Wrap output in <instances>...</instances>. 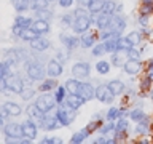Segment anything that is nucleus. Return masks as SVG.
<instances>
[{
    "mask_svg": "<svg viewBox=\"0 0 153 144\" xmlns=\"http://www.w3.org/2000/svg\"><path fill=\"white\" fill-rule=\"evenodd\" d=\"M24 82L21 79H18V77H14L13 74L8 75V77H3L2 79V90L5 93H16V94H21L24 91Z\"/></svg>",
    "mask_w": 153,
    "mask_h": 144,
    "instance_id": "nucleus-1",
    "label": "nucleus"
},
{
    "mask_svg": "<svg viewBox=\"0 0 153 144\" xmlns=\"http://www.w3.org/2000/svg\"><path fill=\"white\" fill-rule=\"evenodd\" d=\"M35 104L38 106V109L43 110V112H50L51 109H54L56 107V104H57V101L54 96H51V94H42V96H38V98L35 99Z\"/></svg>",
    "mask_w": 153,
    "mask_h": 144,
    "instance_id": "nucleus-2",
    "label": "nucleus"
},
{
    "mask_svg": "<svg viewBox=\"0 0 153 144\" xmlns=\"http://www.w3.org/2000/svg\"><path fill=\"white\" fill-rule=\"evenodd\" d=\"M89 27H91V18L86 16V14H78V16L74 19V24H72V29H74V32H76V34H83V32L88 31Z\"/></svg>",
    "mask_w": 153,
    "mask_h": 144,
    "instance_id": "nucleus-3",
    "label": "nucleus"
},
{
    "mask_svg": "<svg viewBox=\"0 0 153 144\" xmlns=\"http://www.w3.org/2000/svg\"><path fill=\"white\" fill-rule=\"evenodd\" d=\"M56 117H57V120L61 122V125H64V127H69V125L75 120V117H76V109H72V107H70V110L57 109Z\"/></svg>",
    "mask_w": 153,
    "mask_h": 144,
    "instance_id": "nucleus-4",
    "label": "nucleus"
},
{
    "mask_svg": "<svg viewBox=\"0 0 153 144\" xmlns=\"http://www.w3.org/2000/svg\"><path fill=\"white\" fill-rule=\"evenodd\" d=\"M27 77L33 82L43 80V77H45V69H43L42 64H38V62H30V64L27 66Z\"/></svg>",
    "mask_w": 153,
    "mask_h": 144,
    "instance_id": "nucleus-5",
    "label": "nucleus"
},
{
    "mask_svg": "<svg viewBox=\"0 0 153 144\" xmlns=\"http://www.w3.org/2000/svg\"><path fill=\"white\" fill-rule=\"evenodd\" d=\"M72 74H74V77H76V79H86V77H89L91 74V66L88 64V62H76V64H74V67H72Z\"/></svg>",
    "mask_w": 153,
    "mask_h": 144,
    "instance_id": "nucleus-6",
    "label": "nucleus"
},
{
    "mask_svg": "<svg viewBox=\"0 0 153 144\" xmlns=\"http://www.w3.org/2000/svg\"><path fill=\"white\" fill-rule=\"evenodd\" d=\"M96 98H97L99 101H104V103H113V98H115V94L110 91V88L107 85H100L96 88Z\"/></svg>",
    "mask_w": 153,
    "mask_h": 144,
    "instance_id": "nucleus-7",
    "label": "nucleus"
},
{
    "mask_svg": "<svg viewBox=\"0 0 153 144\" xmlns=\"http://www.w3.org/2000/svg\"><path fill=\"white\" fill-rule=\"evenodd\" d=\"M37 133H38L37 125H35V122H33L32 118H29V120H26V122L22 123V136L24 138H29L32 141V139L37 138Z\"/></svg>",
    "mask_w": 153,
    "mask_h": 144,
    "instance_id": "nucleus-8",
    "label": "nucleus"
},
{
    "mask_svg": "<svg viewBox=\"0 0 153 144\" xmlns=\"http://www.w3.org/2000/svg\"><path fill=\"white\" fill-rule=\"evenodd\" d=\"M3 133L8 138H19L22 136V125L19 123H5L3 125Z\"/></svg>",
    "mask_w": 153,
    "mask_h": 144,
    "instance_id": "nucleus-9",
    "label": "nucleus"
},
{
    "mask_svg": "<svg viewBox=\"0 0 153 144\" xmlns=\"http://www.w3.org/2000/svg\"><path fill=\"white\" fill-rule=\"evenodd\" d=\"M140 69H142V62H139L137 59H128L123 64V70L126 72L128 75H136L140 72Z\"/></svg>",
    "mask_w": 153,
    "mask_h": 144,
    "instance_id": "nucleus-10",
    "label": "nucleus"
},
{
    "mask_svg": "<svg viewBox=\"0 0 153 144\" xmlns=\"http://www.w3.org/2000/svg\"><path fill=\"white\" fill-rule=\"evenodd\" d=\"M62 64L57 59H51L50 62H48V67H46V74L50 75V77H59L61 74H62Z\"/></svg>",
    "mask_w": 153,
    "mask_h": 144,
    "instance_id": "nucleus-11",
    "label": "nucleus"
},
{
    "mask_svg": "<svg viewBox=\"0 0 153 144\" xmlns=\"http://www.w3.org/2000/svg\"><path fill=\"white\" fill-rule=\"evenodd\" d=\"M30 43V48L33 51H45V50H48L50 48V40H46V38H43V37H40L38 35L37 38H33L32 42H29Z\"/></svg>",
    "mask_w": 153,
    "mask_h": 144,
    "instance_id": "nucleus-12",
    "label": "nucleus"
},
{
    "mask_svg": "<svg viewBox=\"0 0 153 144\" xmlns=\"http://www.w3.org/2000/svg\"><path fill=\"white\" fill-rule=\"evenodd\" d=\"M124 27H126V22H124V19H123L121 16H112V21H110L108 29H110V31H112L113 34L123 32Z\"/></svg>",
    "mask_w": 153,
    "mask_h": 144,
    "instance_id": "nucleus-13",
    "label": "nucleus"
},
{
    "mask_svg": "<svg viewBox=\"0 0 153 144\" xmlns=\"http://www.w3.org/2000/svg\"><path fill=\"white\" fill-rule=\"evenodd\" d=\"M33 31H37L38 34H48L50 32V22L46 21V19H40V18H37V19H33V22H32V26H30Z\"/></svg>",
    "mask_w": 153,
    "mask_h": 144,
    "instance_id": "nucleus-14",
    "label": "nucleus"
},
{
    "mask_svg": "<svg viewBox=\"0 0 153 144\" xmlns=\"http://www.w3.org/2000/svg\"><path fill=\"white\" fill-rule=\"evenodd\" d=\"M27 115H29V118L35 120V122H42V118L45 117V112L38 109V106L33 103V104H30L27 107Z\"/></svg>",
    "mask_w": 153,
    "mask_h": 144,
    "instance_id": "nucleus-15",
    "label": "nucleus"
},
{
    "mask_svg": "<svg viewBox=\"0 0 153 144\" xmlns=\"http://www.w3.org/2000/svg\"><path fill=\"white\" fill-rule=\"evenodd\" d=\"M40 125H42V127L45 128V130H48V131H50V130H56V128L62 127L56 115H54V117H43L42 122H40Z\"/></svg>",
    "mask_w": 153,
    "mask_h": 144,
    "instance_id": "nucleus-16",
    "label": "nucleus"
},
{
    "mask_svg": "<svg viewBox=\"0 0 153 144\" xmlns=\"http://www.w3.org/2000/svg\"><path fill=\"white\" fill-rule=\"evenodd\" d=\"M81 83L83 82H80V79H69L65 82V88L69 91V94H80V88H81Z\"/></svg>",
    "mask_w": 153,
    "mask_h": 144,
    "instance_id": "nucleus-17",
    "label": "nucleus"
},
{
    "mask_svg": "<svg viewBox=\"0 0 153 144\" xmlns=\"http://www.w3.org/2000/svg\"><path fill=\"white\" fill-rule=\"evenodd\" d=\"M85 98L83 96H80V94H70L69 98H65V103H67V106L69 107H72V109H80L81 106L85 104Z\"/></svg>",
    "mask_w": 153,
    "mask_h": 144,
    "instance_id": "nucleus-18",
    "label": "nucleus"
},
{
    "mask_svg": "<svg viewBox=\"0 0 153 144\" xmlns=\"http://www.w3.org/2000/svg\"><path fill=\"white\" fill-rule=\"evenodd\" d=\"M2 107L8 112V115H11V117H18V115H21L22 114V109H21V106L16 104V103H11V101H7Z\"/></svg>",
    "mask_w": 153,
    "mask_h": 144,
    "instance_id": "nucleus-19",
    "label": "nucleus"
},
{
    "mask_svg": "<svg viewBox=\"0 0 153 144\" xmlns=\"http://www.w3.org/2000/svg\"><path fill=\"white\" fill-rule=\"evenodd\" d=\"M61 42L64 43L65 48H67L69 51H70V50H75V48L80 45V40H78L76 37H74V35H65V34H62V35H61Z\"/></svg>",
    "mask_w": 153,
    "mask_h": 144,
    "instance_id": "nucleus-20",
    "label": "nucleus"
},
{
    "mask_svg": "<svg viewBox=\"0 0 153 144\" xmlns=\"http://www.w3.org/2000/svg\"><path fill=\"white\" fill-rule=\"evenodd\" d=\"M107 86L110 88V91H112V93H113L115 96L123 94V93H124V88H126L121 80H110L108 83H107Z\"/></svg>",
    "mask_w": 153,
    "mask_h": 144,
    "instance_id": "nucleus-21",
    "label": "nucleus"
},
{
    "mask_svg": "<svg viewBox=\"0 0 153 144\" xmlns=\"http://www.w3.org/2000/svg\"><path fill=\"white\" fill-rule=\"evenodd\" d=\"M118 34H115V35H112L110 38H107V40H104V45L105 48H107L108 53H115V51H120L118 48Z\"/></svg>",
    "mask_w": 153,
    "mask_h": 144,
    "instance_id": "nucleus-22",
    "label": "nucleus"
},
{
    "mask_svg": "<svg viewBox=\"0 0 153 144\" xmlns=\"http://www.w3.org/2000/svg\"><path fill=\"white\" fill-rule=\"evenodd\" d=\"M105 2H107V0H91V2H89V5H88V11H89L91 14L102 13Z\"/></svg>",
    "mask_w": 153,
    "mask_h": 144,
    "instance_id": "nucleus-23",
    "label": "nucleus"
},
{
    "mask_svg": "<svg viewBox=\"0 0 153 144\" xmlns=\"http://www.w3.org/2000/svg\"><path fill=\"white\" fill-rule=\"evenodd\" d=\"M80 96H83L86 101L93 99L96 96V90L91 86V83H81V88H80Z\"/></svg>",
    "mask_w": 153,
    "mask_h": 144,
    "instance_id": "nucleus-24",
    "label": "nucleus"
},
{
    "mask_svg": "<svg viewBox=\"0 0 153 144\" xmlns=\"http://www.w3.org/2000/svg\"><path fill=\"white\" fill-rule=\"evenodd\" d=\"M54 88H57V83H56L54 77H50L48 80H43L40 83V86H38V90H40L42 93H48V91H51Z\"/></svg>",
    "mask_w": 153,
    "mask_h": 144,
    "instance_id": "nucleus-25",
    "label": "nucleus"
},
{
    "mask_svg": "<svg viewBox=\"0 0 153 144\" xmlns=\"http://www.w3.org/2000/svg\"><path fill=\"white\" fill-rule=\"evenodd\" d=\"M110 21H112V14H107V13L99 14V16H97V27L100 29V31H104V29H108Z\"/></svg>",
    "mask_w": 153,
    "mask_h": 144,
    "instance_id": "nucleus-26",
    "label": "nucleus"
},
{
    "mask_svg": "<svg viewBox=\"0 0 153 144\" xmlns=\"http://www.w3.org/2000/svg\"><path fill=\"white\" fill-rule=\"evenodd\" d=\"M153 13V0H142L140 2V14H150Z\"/></svg>",
    "mask_w": 153,
    "mask_h": 144,
    "instance_id": "nucleus-27",
    "label": "nucleus"
},
{
    "mask_svg": "<svg viewBox=\"0 0 153 144\" xmlns=\"http://www.w3.org/2000/svg\"><path fill=\"white\" fill-rule=\"evenodd\" d=\"M38 35H40V34H38L37 31H33L32 27H27V29H24L21 38H22V40H26V42H32L33 38H37Z\"/></svg>",
    "mask_w": 153,
    "mask_h": 144,
    "instance_id": "nucleus-28",
    "label": "nucleus"
},
{
    "mask_svg": "<svg viewBox=\"0 0 153 144\" xmlns=\"http://www.w3.org/2000/svg\"><path fill=\"white\" fill-rule=\"evenodd\" d=\"M88 134H89V131H88V130H81V131H78V133H75L74 134V136H72V139H70V142H83L85 141V139L86 138H88Z\"/></svg>",
    "mask_w": 153,
    "mask_h": 144,
    "instance_id": "nucleus-29",
    "label": "nucleus"
},
{
    "mask_svg": "<svg viewBox=\"0 0 153 144\" xmlns=\"http://www.w3.org/2000/svg\"><path fill=\"white\" fill-rule=\"evenodd\" d=\"M13 7L18 13H22L29 8V0H13Z\"/></svg>",
    "mask_w": 153,
    "mask_h": 144,
    "instance_id": "nucleus-30",
    "label": "nucleus"
},
{
    "mask_svg": "<svg viewBox=\"0 0 153 144\" xmlns=\"http://www.w3.org/2000/svg\"><path fill=\"white\" fill-rule=\"evenodd\" d=\"M67 93H69V91H67L65 86H57V88H56V94H54L57 104H62V103H64V98H65Z\"/></svg>",
    "mask_w": 153,
    "mask_h": 144,
    "instance_id": "nucleus-31",
    "label": "nucleus"
},
{
    "mask_svg": "<svg viewBox=\"0 0 153 144\" xmlns=\"http://www.w3.org/2000/svg\"><path fill=\"white\" fill-rule=\"evenodd\" d=\"M117 8H118V5L113 2V0H107L104 5V10H102V13H107V14H112L113 16V13L117 11Z\"/></svg>",
    "mask_w": 153,
    "mask_h": 144,
    "instance_id": "nucleus-32",
    "label": "nucleus"
},
{
    "mask_svg": "<svg viewBox=\"0 0 153 144\" xmlns=\"http://www.w3.org/2000/svg\"><path fill=\"white\" fill-rule=\"evenodd\" d=\"M134 45L131 43V40H129L128 37H120L118 38V48L120 50H123V51H128L129 48H132Z\"/></svg>",
    "mask_w": 153,
    "mask_h": 144,
    "instance_id": "nucleus-33",
    "label": "nucleus"
},
{
    "mask_svg": "<svg viewBox=\"0 0 153 144\" xmlns=\"http://www.w3.org/2000/svg\"><path fill=\"white\" fill-rule=\"evenodd\" d=\"M32 22H33V19H30V18H24V16H18L16 19H14V24H18V26H21V27H24V29L30 27Z\"/></svg>",
    "mask_w": 153,
    "mask_h": 144,
    "instance_id": "nucleus-34",
    "label": "nucleus"
},
{
    "mask_svg": "<svg viewBox=\"0 0 153 144\" xmlns=\"http://www.w3.org/2000/svg\"><path fill=\"white\" fill-rule=\"evenodd\" d=\"M48 5H50V0H32V10H46Z\"/></svg>",
    "mask_w": 153,
    "mask_h": 144,
    "instance_id": "nucleus-35",
    "label": "nucleus"
},
{
    "mask_svg": "<svg viewBox=\"0 0 153 144\" xmlns=\"http://www.w3.org/2000/svg\"><path fill=\"white\" fill-rule=\"evenodd\" d=\"M96 69H97V72L100 75H105V74H108V70H110V64L107 61H97Z\"/></svg>",
    "mask_w": 153,
    "mask_h": 144,
    "instance_id": "nucleus-36",
    "label": "nucleus"
},
{
    "mask_svg": "<svg viewBox=\"0 0 153 144\" xmlns=\"http://www.w3.org/2000/svg\"><path fill=\"white\" fill-rule=\"evenodd\" d=\"M129 117H131V120H134V122H140V120H143V118H147V115L143 114V110H140V109H134L131 114H129Z\"/></svg>",
    "mask_w": 153,
    "mask_h": 144,
    "instance_id": "nucleus-37",
    "label": "nucleus"
},
{
    "mask_svg": "<svg viewBox=\"0 0 153 144\" xmlns=\"http://www.w3.org/2000/svg\"><path fill=\"white\" fill-rule=\"evenodd\" d=\"M94 40H96L94 35H91V34H86V35L81 37V45H83L85 48H91V46L94 45Z\"/></svg>",
    "mask_w": 153,
    "mask_h": 144,
    "instance_id": "nucleus-38",
    "label": "nucleus"
},
{
    "mask_svg": "<svg viewBox=\"0 0 153 144\" xmlns=\"http://www.w3.org/2000/svg\"><path fill=\"white\" fill-rule=\"evenodd\" d=\"M126 61H128V59H124V58L120 55L118 51H115V53H113V56H112V64H113V66L120 67V66H123Z\"/></svg>",
    "mask_w": 153,
    "mask_h": 144,
    "instance_id": "nucleus-39",
    "label": "nucleus"
},
{
    "mask_svg": "<svg viewBox=\"0 0 153 144\" xmlns=\"http://www.w3.org/2000/svg\"><path fill=\"white\" fill-rule=\"evenodd\" d=\"M100 125H102V122H97V118H94L93 122H89V123H88V127H86V130H88L89 134H91V133H94L96 130H100V128H102Z\"/></svg>",
    "mask_w": 153,
    "mask_h": 144,
    "instance_id": "nucleus-40",
    "label": "nucleus"
},
{
    "mask_svg": "<svg viewBox=\"0 0 153 144\" xmlns=\"http://www.w3.org/2000/svg\"><path fill=\"white\" fill-rule=\"evenodd\" d=\"M104 53H107V48H105L104 43H99V45H96L93 48V55L94 56H102Z\"/></svg>",
    "mask_w": 153,
    "mask_h": 144,
    "instance_id": "nucleus-41",
    "label": "nucleus"
},
{
    "mask_svg": "<svg viewBox=\"0 0 153 144\" xmlns=\"http://www.w3.org/2000/svg\"><path fill=\"white\" fill-rule=\"evenodd\" d=\"M126 53H128V59H137V61H140V51L136 50V48H129Z\"/></svg>",
    "mask_w": 153,
    "mask_h": 144,
    "instance_id": "nucleus-42",
    "label": "nucleus"
},
{
    "mask_svg": "<svg viewBox=\"0 0 153 144\" xmlns=\"http://www.w3.org/2000/svg\"><path fill=\"white\" fill-rule=\"evenodd\" d=\"M120 115H121V109L112 107V109L108 110V114H107V118H108V120H115V118H118Z\"/></svg>",
    "mask_w": 153,
    "mask_h": 144,
    "instance_id": "nucleus-43",
    "label": "nucleus"
},
{
    "mask_svg": "<svg viewBox=\"0 0 153 144\" xmlns=\"http://www.w3.org/2000/svg\"><path fill=\"white\" fill-rule=\"evenodd\" d=\"M128 38L131 40L132 45H139V43H140V40H142V35H140L139 32H131V34L128 35Z\"/></svg>",
    "mask_w": 153,
    "mask_h": 144,
    "instance_id": "nucleus-44",
    "label": "nucleus"
},
{
    "mask_svg": "<svg viewBox=\"0 0 153 144\" xmlns=\"http://www.w3.org/2000/svg\"><path fill=\"white\" fill-rule=\"evenodd\" d=\"M21 96H22V99H32L33 96H35V90H32V88H27L26 86V90L21 93Z\"/></svg>",
    "mask_w": 153,
    "mask_h": 144,
    "instance_id": "nucleus-45",
    "label": "nucleus"
},
{
    "mask_svg": "<svg viewBox=\"0 0 153 144\" xmlns=\"http://www.w3.org/2000/svg\"><path fill=\"white\" fill-rule=\"evenodd\" d=\"M126 128H128V122L124 118H121L118 122V125H115V133L117 131H126Z\"/></svg>",
    "mask_w": 153,
    "mask_h": 144,
    "instance_id": "nucleus-46",
    "label": "nucleus"
},
{
    "mask_svg": "<svg viewBox=\"0 0 153 144\" xmlns=\"http://www.w3.org/2000/svg\"><path fill=\"white\" fill-rule=\"evenodd\" d=\"M37 16L40 18V19H46V21H48V19L53 16V14H51L50 11H46V10H38V11H37Z\"/></svg>",
    "mask_w": 153,
    "mask_h": 144,
    "instance_id": "nucleus-47",
    "label": "nucleus"
},
{
    "mask_svg": "<svg viewBox=\"0 0 153 144\" xmlns=\"http://www.w3.org/2000/svg\"><path fill=\"white\" fill-rule=\"evenodd\" d=\"M62 24H64V26H72V24H74V16H72V14H65V16L62 18Z\"/></svg>",
    "mask_w": 153,
    "mask_h": 144,
    "instance_id": "nucleus-48",
    "label": "nucleus"
},
{
    "mask_svg": "<svg viewBox=\"0 0 153 144\" xmlns=\"http://www.w3.org/2000/svg\"><path fill=\"white\" fill-rule=\"evenodd\" d=\"M11 31H13V35H18V37H21V35H22V32H24V27L18 26V24H14Z\"/></svg>",
    "mask_w": 153,
    "mask_h": 144,
    "instance_id": "nucleus-49",
    "label": "nucleus"
},
{
    "mask_svg": "<svg viewBox=\"0 0 153 144\" xmlns=\"http://www.w3.org/2000/svg\"><path fill=\"white\" fill-rule=\"evenodd\" d=\"M72 3H74V0H59V5L62 8H69L72 7Z\"/></svg>",
    "mask_w": 153,
    "mask_h": 144,
    "instance_id": "nucleus-50",
    "label": "nucleus"
},
{
    "mask_svg": "<svg viewBox=\"0 0 153 144\" xmlns=\"http://www.w3.org/2000/svg\"><path fill=\"white\" fill-rule=\"evenodd\" d=\"M113 128H115V125L108 123V125H105L104 128H100V131H102V133H107V131H110V130H113Z\"/></svg>",
    "mask_w": 153,
    "mask_h": 144,
    "instance_id": "nucleus-51",
    "label": "nucleus"
},
{
    "mask_svg": "<svg viewBox=\"0 0 153 144\" xmlns=\"http://www.w3.org/2000/svg\"><path fill=\"white\" fill-rule=\"evenodd\" d=\"M42 142H43V144H53V142H56V139H54V138H43Z\"/></svg>",
    "mask_w": 153,
    "mask_h": 144,
    "instance_id": "nucleus-52",
    "label": "nucleus"
},
{
    "mask_svg": "<svg viewBox=\"0 0 153 144\" xmlns=\"http://www.w3.org/2000/svg\"><path fill=\"white\" fill-rule=\"evenodd\" d=\"M78 2H80L81 5H86V7H88V5H89V2H91V0H78Z\"/></svg>",
    "mask_w": 153,
    "mask_h": 144,
    "instance_id": "nucleus-53",
    "label": "nucleus"
},
{
    "mask_svg": "<svg viewBox=\"0 0 153 144\" xmlns=\"http://www.w3.org/2000/svg\"><path fill=\"white\" fill-rule=\"evenodd\" d=\"M50 2H54V0H50Z\"/></svg>",
    "mask_w": 153,
    "mask_h": 144,
    "instance_id": "nucleus-54",
    "label": "nucleus"
}]
</instances>
